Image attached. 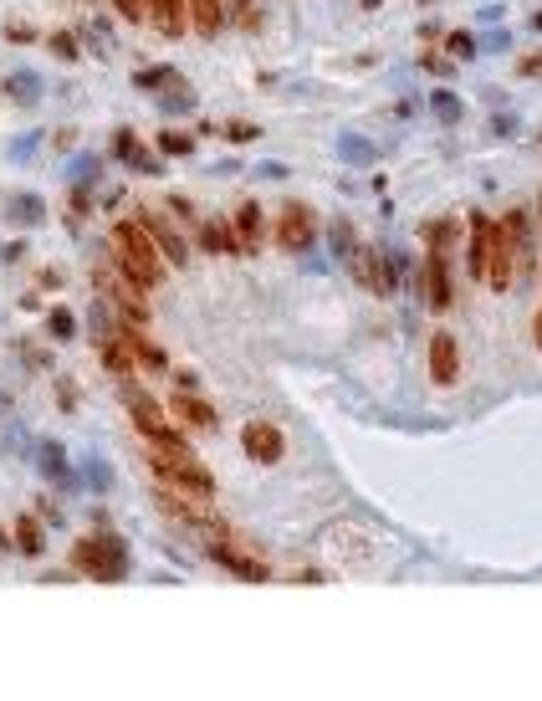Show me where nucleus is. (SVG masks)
I'll return each mask as SVG.
<instances>
[{
  "label": "nucleus",
  "instance_id": "4468645a",
  "mask_svg": "<svg viewBox=\"0 0 542 701\" xmlns=\"http://www.w3.org/2000/svg\"><path fill=\"white\" fill-rule=\"evenodd\" d=\"M123 343L133 348V359H139V369H149V374L169 369V364H164V348H159V343H149V338L139 333V323H123Z\"/></svg>",
  "mask_w": 542,
  "mask_h": 701
},
{
  "label": "nucleus",
  "instance_id": "423d86ee",
  "mask_svg": "<svg viewBox=\"0 0 542 701\" xmlns=\"http://www.w3.org/2000/svg\"><path fill=\"white\" fill-rule=\"evenodd\" d=\"M277 241H282L287 251H307V246H312V210H307L302 200H287V205H282V215H277Z\"/></svg>",
  "mask_w": 542,
  "mask_h": 701
},
{
  "label": "nucleus",
  "instance_id": "393cba45",
  "mask_svg": "<svg viewBox=\"0 0 542 701\" xmlns=\"http://www.w3.org/2000/svg\"><path fill=\"white\" fill-rule=\"evenodd\" d=\"M225 134L231 139H256V123H225Z\"/></svg>",
  "mask_w": 542,
  "mask_h": 701
},
{
  "label": "nucleus",
  "instance_id": "1a4fd4ad",
  "mask_svg": "<svg viewBox=\"0 0 542 701\" xmlns=\"http://www.w3.org/2000/svg\"><path fill=\"white\" fill-rule=\"evenodd\" d=\"M169 410H174V420H179V425H190V430H215V410L200 400V394H195L190 384H179V394L169 400Z\"/></svg>",
  "mask_w": 542,
  "mask_h": 701
},
{
  "label": "nucleus",
  "instance_id": "f03ea898",
  "mask_svg": "<svg viewBox=\"0 0 542 701\" xmlns=\"http://www.w3.org/2000/svg\"><path fill=\"white\" fill-rule=\"evenodd\" d=\"M527 267H532V231H527V215L512 210L507 221L491 226V267H486L491 292H512V282Z\"/></svg>",
  "mask_w": 542,
  "mask_h": 701
},
{
  "label": "nucleus",
  "instance_id": "6ab92c4d",
  "mask_svg": "<svg viewBox=\"0 0 542 701\" xmlns=\"http://www.w3.org/2000/svg\"><path fill=\"white\" fill-rule=\"evenodd\" d=\"M200 246H205V251H231V246H236V231H231V221H205V231H200Z\"/></svg>",
  "mask_w": 542,
  "mask_h": 701
},
{
  "label": "nucleus",
  "instance_id": "dca6fc26",
  "mask_svg": "<svg viewBox=\"0 0 542 701\" xmlns=\"http://www.w3.org/2000/svg\"><path fill=\"white\" fill-rule=\"evenodd\" d=\"M425 282H430V308L445 313V308H450V267H445V251H435V246H430V272H425Z\"/></svg>",
  "mask_w": 542,
  "mask_h": 701
},
{
  "label": "nucleus",
  "instance_id": "f3484780",
  "mask_svg": "<svg viewBox=\"0 0 542 701\" xmlns=\"http://www.w3.org/2000/svg\"><path fill=\"white\" fill-rule=\"evenodd\" d=\"M231 231H236V251H256V246H261V205L246 200V205L236 210Z\"/></svg>",
  "mask_w": 542,
  "mask_h": 701
},
{
  "label": "nucleus",
  "instance_id": "ddd939ff",
  "mask_svg": "<svg viewBox=\"0 0 542 701\" xmlns=\"http://www.w3.org/2000/svg\"><path fill=\"white\" fill-rule=\"evenodd\" d=\"M149 21L164 36H185L190 31V0H149Z\"/></svg>",
  "mask_w": 542,
  "mask_h": 701
},
{
  "label": "nucleus",
  "instance_id": "b1692460",
  "mask_svg": "<svg viewBox=\"0 0 542 701\" xmlns=\"http://www.w3.org/2000/svg\"><path fill=\"white\" fill-rule=\"evenodd\" d=\"M52 338H72V313H52Z\"/></svg>",
  "mask_w": 542,
  "mask_h": 701
},
{
  "label": "nucleus",
  "instance_id": "412c9836",
  "mask_svg": "<svg viewBox=\"0 0 542 701\" xmlns=\"http://www.w3.org/2000/svg\"><path fill=\"white\" fill-rule=\"evenodd\" d=\"M118 16L123 21H144L149 16V0H118Z\"/></svg>",
  "mask_w": 542,
  "mask_h": 701
},
{
  "label": "nucleus",
  "instance_id": "0eeeda50",
  "mask_svg": "<svg viewBox=\"0 0 542 701\" xmlns=\"http://www.w3.org/2000/svg\"><path fill=\"white\" fill-rule=\"evenodd\" d=\"M241 451H246L251 461H261V466L282 461V430L271 425V420H251V425L241 430Z\"/></svg>",
  "mask_w": 542,
  "mask_h": 701
},
{
  "label": "nucleus",
  "instance_id": "20e7f679",
  "mask_svg": "<svg viewBox=\"0 0 542 701\" xmlns=\"http://www.w3.org/2000/svg\"><path fill=\"white\" fill-rule=\"evenodd\" d=\"M72 558H77V568L87 579H123V548L108 538V533H98V538H82L77 548H72Z\"/></svg>",
  "mask_w": 542,
  "mask_h": 701
},
{
  "label": "nucleus",
  "instance_id": "5701e85b",
  "mask_svg": "<svg viewBox=\"0 0 542 701\" xmlns=\"http://www.w3.org/2000/svg\"><path fill=\"white\" fill-rule=\"evenodd\" d=\"M159 149L164 154H190V139L185 134H159Z\"/></svg>",
  "mask_w": 542,
  "mask_h": 701
},
{
  "label": "nucleus",
  "instance_id": "f257e3e1",
  "mask_svg": "<svg viewBox=\"0 0 542 701\" xmlns=\"http://www.w3.org/2000/svg\"><path fill=\"white\" fill-rule=\"evenodd\" d=\"M149 466L159 471V487H169V492H179V497H195V502H210L215 497V476L195 461V451L179 441H149Z\"/></svg>",
  "mask_w": 542,
  "mask_h": 701
},
{
  "label": "nucleus",
  "instance_id": "39448f33",
  "mask_svg": "<svg viewBox=\"0 0 542 701\" xmlns=\"http://www.w3.org/2000/svg\"><path fill=\"white\" fill-rule=\"evenodd\" d=\"M123 405H128L133 425L144 430V441H174V425H169L164 405H159V400H149L144 389H123Z\"/></svg>",
  "mask_w": 542,
  "mask_h": 701
},
{
  "label": "nucleus",
  "instance_id": "f8f14e48",
  "mask_svg": "<svg viewBox=\"0 0 542 701\" xmlns=\"http://www.w3.org/2000/svg\"><path fill=\"white\" fill-rule=\"evenodd\" d=\"M144 226H149V236L159 241V251H164V261H169V267H185V261H190V246H185V236H179V231L164 221V215H144Z\"/></svg>",
  "mask_w": 542,
  "mask_h": 701
},
{
  "label": "nucleus",
  "instance_id": "7ed1b4c3",
  "mask_svg": "<svg viewBox=\"0 0 542 701\" xmlns=\"http://www.w3.org/2000/svg\"><path fill=\"white\" fill-rule=\"evenodd\" d=\"M113 261H118V272H128L139 287H159L164 282V251L149 236L144 215H139V221H123L113 231Z\"/></svg>",
  "mask_w": 542,
  "mask_h": 701
},
{
  "label": "nucleus",
  "instance_id": "6e6552de",
  "mask_svg": "<svg viewBox=\"0 0 542 701\" xmlns=\"http://www.w3.org/2000/svg\"><path fill=\"white\" fill-rule=\"evenodd\" d=\"M430 379L435 384H456L461 379V348L450 333H435L430 338Z\"/></svg>",
  "mask_w": 542,
  "mask_h": 701
},
{
  "label": "nucleus",
  "instance_id": "2eb2a0df",
  "mask_svg": "<svg viewBox=\"0 0 542 701\" xmlns=\"http://www.w3.org/2000/svg\"><path fill=\"white\" fill-rule=\"evenodd\" d=\"M190 26H195L200 41L220 36V26H225V0H190Z\"/></svg>",
  "mask_w": 542,
  "mask_h": 701
},
{
  "label": "nucleus",
  "instance_id": "bb28decb",
  "mask_svg": "<svg viewBox=\"0 0 542 701\" xmlns=\"http://www.w3.org/2000/svg\"><path fill=\"white\" fill-rule=\"evenodd\" d=\"M52 47H57L62 57H77V47H72V36H52Z\"/></svg>",
  "mask_w": 542,
  "mask_h": 701
},
{
  "label": "nucleus",
  "instance_id": "aec40b11",
  "mask_svg": "<svg viewBox=\"0 0 542 701\" xmlns=\"http://www.w3.org/2000/svg\"><path fill=\"white\" fill-rule=\"evenodd\" d=\"M16 548H21V553H41V528H36L31 517L16 522Z\"/></svg>",
  "mask_w": 542,
  "mask_h": 701
},
{
  "label": "nucleus",
  "instance_id": "c85d7f7f",
  "mask_svg": "<svg viewBox=\"0 0 542 701\" xmlns=\"http://www.w3.org/2000/svg\"><path fill=\"white\" fill-rule=\"evenodd\" d=\"M364 6H379V0H364Z\"/></svg>",
  "mask_w": 542,
  "mask_h": 701
},
{
  "label": "nucleus",
  "instance_id": "a878e982",
  "mask_svg": "<svg viewBox=\"0 0 542 701\" xmlns=\"http://www.w3.org/2000/svg\"><path fill=\"white\" fill-rule=\"evenodd\" d=\"M450 52H456V57H471V36L456 31V36H450Z\"/></svg>",
  "mask_w": 542,
  "mask_h": 701
},
{
  "label": "nucleus",
  "instance_id": "4be33fe9",
  "mask_svg": "<svg viewBox=\"0 0 542 701\" xmlns=\"http://www.w3.org/2000/svg\"><path fill=\"white\" fill-rule=\"evenodd\" d=\"M435 113H440L445 123H456V118H461V103L450 98V93H435Z\"/></svg>",
  "mask_w": 542,
  "mask_h": 701
},
{
  "label": "nucleus",
  "instance_id": "9d476101",
  "mask_svg": "<svg viewBox=\"0 0 542 701\" xmlns=\"http://www.w3.org/2000/svg\"><path fill=\"white\" fill-rule=\"evenodd\" d=\"M210 558H215L220 568H231V574H236V579H246V584H266V579H271V568H266V563H256V558L236 553L231 543H210Z\"/></svg>",
  "mask_w": 542,
  "mask_h": 701
},
{
  "label": "nucleus",
  "instance_id": "9b49d317",
  "mask_svg": "<svg viewBox=\"0 0 542 701\" xmlns=\"http://www.w3.org/2000/svg\"><path fill=\"white\" fill-rule=\"evenodd\" d=\"M466 267H471V277H476V282H486V267H491V221H486V215H471Z\"/></svg>",
  "mask_w": 542,
  "mask_h": 701
},
{
  "label": "nucleus",
  "instance_id": "a211bd4d",
  "mask_svg": "<svg viewBox=\"0 0 542 701\" xmlns=\"http://www.w3.org/2000/svg\"><path fill=\"white\" fill-rule=\"evenodd\" d=\"M103 369H113L118 379H128L133 369H139V359H133V348H128V343H113V338H103Z\"/></svg>",
  "mask_w": 542,
  "mask_h": 701
},
{
  "label": "nucleus",
  "instance_id": "cd10ccee",
  "mask_svg": "<svg viewBox=\"0 0 542 701\" xmlns=\"http://www.w3.org/2000/svg\"><path fill=\"white\" fill-rule=\"evenodd\" d=\"M532 328H537V333H532V338H537V348H542V313H537V323H532Z\"/></svg>",
  "mask_w": 542,
  "mask_h": 701
}]
</instances>
